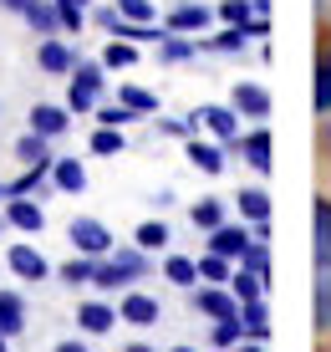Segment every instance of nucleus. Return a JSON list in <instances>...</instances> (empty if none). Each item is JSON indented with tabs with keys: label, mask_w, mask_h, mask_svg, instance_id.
<instances>
[{
	"label": "nucleus",
	"mask_w": 331,
	"mask_h": 352,
	"mask_svg": "<svg viewBox=\"0 0 331 352\" xmlns=\"http://www.w3.org/2000/svg\"><path fill=\"white\" fill-rule=\"evenodd\" d=\"M316 327L331 332V271L316 276Z\"/></svg>",
	"instance_id": "32"
},
{
	"label": "nucleus",
	"mask_w": 331,
	"mask_h": 352,
	"mask_svg": "<svg viewBox=\"0 0 331 352\" xmlns=\"http://www.w3.org/2000/svg\"><path fill=\"white\" fill-rule=\"evenodd\" d=\"M255 245V235H250V225H219V230H209V250L214 256H229L240 265V256Z\"/></svg>",
	"instance_id": "5"
},
{
	"label": "nucleus",
	"mask_w": 331,
	"mask_h": 352,
	"mask_svg": "<svg viewBox=\"0 0 331 352\" xmlns=\"http://www.w3.org/2000/svg\"><path fill=\"white\" fill-rule=\"evenodd\" d=\"M5 265H10V276H21V281H46V276H52V265H46V256L36 245H10Z\"/></svg>",
	"instance_id": "6"
},
{
	"label": "nucleus",
	"mask_w": 331,
	"mask_h": 352,
	"mask_svg": "<svg viewBox=\"0 0 331 352\" xmlns=\"http://www.w3.org/2000/svg\"><path fill=\"white\" fill-rule=\"evenodd\" d=\"M122 352H153L148 342H128V347H122Z\"/></svg>",
	"instance_id": "48"
},
{
	"label": "nucleus",
	"mask_w": 331,
	"mask_h": 352,
	"mask_svg": "<svg viewBox=\"0 0 331 352\" xmlns=\"http://www.w3.org/2000/svg\"><path fill=\"white\" fill-rule=\"evenodd\" d=\"M240 327H244V337H250V342H265V337H271V311H265V296L240 307Z\"/></svg>",
	"instance_id": "18"
},
{
	"label": "nucleus",
	"mask_w": 331,
	"mask_h": 352,
	"mask_svg": "<svg viewBox=\"0 0 331 352\" xmlns=\"http://www.w3.org/2000/svg\"><path fill=\"white\" fill-rule=\"evenodd\" d=\"M250 235L265 245V240H271V220H250Z\"/></svg>",
	"instance_id": "45"
},
{
	"label": "nucleus",
	"mask_w": 331,
	"mask_h": 352,
	"mask_svg": "<svg viewBox=\"0 0 331 352\" xmlns=\"http://www.w3.org/2000/svg\"><path fill=\"white\" fill-rule=\"evenodd\" d=\"M117 317L133 322V327H153V322H158V301L148 296V291H133V286H128V296L117 301Z\"/></svg>",
	"instance_id": "10"
},
{
	"label": "nucleus",
	"mask_w": 331,
	"mask_h": 352,
	"mask_svg": "<svg viewBox=\"0 0 331 352\" xmlns=\"http://www.w3.org/2000/svg\"><path fill=\"white\" fill-rule=\"evenodd\" d=\"M244 36H271V16H250L244 21Z\"/></svg>",
	"instance_id": "42"
},
{
	"label": "nucleus",
	"mask_w": 331,
	"mask_h": 352,
	"mask_svg": "<svg viewBox=\"0 0 331 352\" xmlns=\"http://www.w3.org/2000/svg\"><path fill=\"white\" fill-rule=\"evenodd\" d=\"M5 220L31 235V230H41V225H46V214H41V204H36L31 194H16V199H5Z\"/></svg>",
	"instance_id": "14"
},
{
	"label": "nucleus",
	"mask_w": 331,
	"mask_h": 352,
	"mask_svg": "<svg viewBox=\"0 0 331 352\" xmlns=\"http://www.w3.org/2000/svg\"><path fill=\"white\" fill-rule=\"evenodd\" d=\"M235 204H240L244 220H271V194H265V189H240Z\"/></svg>",
	"instance_id": "22"
},
{
	"label": "nucleus",
	"mask_w": 331,
	"mask_h": 352,
	"mask_svg": "<svg viewBox=\"0 0 331 352\" xmlns=\"http://www.w3.org/2000/svg\"><path fill=\"white\" fill-rule=\"evenodd\" d=\"M174 352H194V347H174Z\"/></svg>",
	"instance_id": "50"
},
{
	"label": "nucleus",
	"mask_w": 331,
	"mask_h": 352,
	"mask_svg": "<svg viewBox=\"0 0 331 352\" xmlns=\"http://www.w3.org/2000/svg\"><path fill=\"white\" fill-rule=\"evenodd\" d=\"M214 21V10L209 6H174V16H168V31H179V36H194V31H204Z\"/></svg>",
	"instance_id": "17"
},
{
	"label": "nucleus",
	"mask_w": 331,
	"mask_h": 352,
	"mask_svg": "<svg viewBox=\"0 0 331 352\" xmlns=\"http://www.w3.org/2000/svg\"><path fill=\"white\" fill-rule=\"evenodd\" d=\"M158 133H168V138H194L199 133V118H158Z\"/></svg>",
	"instance_id": "38"
},
{
	"label": "nucleus",
	"mask_w": 331,
	"mask_h": 352,
	"mask_svg": "<svg viewBox=\"0 0 331 352\" xmlns=\"http://www.w3.org/2000/svg\"><path fill=\"white\" fill-rule=\"evenodd\" d=\"M235 107H240V118L265 123V118H271V92L255 87V82H240V87H235Z\"/></svg>",
	"instance_id": "13"
},
{
	"label": "nucleus",
	"mask_w": 331,
	"mask_h": 352,
	"mask_svg": "<svg viewBox=\"0 0 331 352\" xmlns=\"http://www.w3.org/2000/svg\"><path fill=\"white\" fill-rule=\"evenodd\" d=\"M133 240H138V250H148V256H153V250L168 245V225L163 220H143L138 230H133Z\"/></svg>",
	"instance_id": "26"
},
{
	"label": "nucleus",
	"mask_w": 331,
	"mask_h": 352,
	"mask_svg": "<svg viewBox=\"0 0 331 352\" xmlns=\"http://www.w3.org/2000/svg\"><path fill=\"white\" fill-rule=\"evenodd\" d=\"M52 184L61 194H82V189H87V168H82V159H52Z\"/></svg>",
	"instance_id": "16"
},
{
	"label": "nucleus",
	"mask_w": 331,
	"mask_h": 352,
	"mask_svg": "<svg viewBox=\"0 0 331 352\" xmlns=\"http://www.w3.org/2000/svg\"><path fill=\"white\" fill-rule=\"evenodd\" d=\"M102 62H77V72H71V87H67V107H71V113H97V97H102Z\"/></svg>",
	"instance_id": "1"
},
{
	"label": "nucleus",
	"mask_w": 331,
	"mask_h": 352,
	"mask_svg": "<svg viewBox=\"0 0 331 352\" xmlns=\"http://www.w3.org/2000/svg\"><path fill=\"white\" fill-rule=\"evenodd\" d=\"M194 118H199V128L204 133H209V138H219V143H235L240 138V107L235 102H209V107H199V113H194Z\"/></svg>",
	"instance_id": "3"
},
{
	"label": "nucleus",
	"mask_w": 331,
	"mask_h": 352,
	"mask_svg": "<svg viewBox=\"0 0 331 352\" xmlns=\"http://www.w3.org/2000/svg\"><path fill=\"white\" fill-rule=\"evenodd\" d=\"M250 16H255V6H250V0H225V6L214 10V21H219V26H244Z\"/></svg>",
	"instance_id": "35"
},
{
	"label": "nucleus",
	"mask_w": 331,
	"mask_h": 352,
	"mask_svg": "<svg viewBox=\"0 0 331 352\" xmlns=\"http://www.w3.org/2000/svg\"><path fill=\"white\" fill-rule=\"evenodd\" d=\"M92 153L97 159H113V153H122V128H92Z\"/></svg>",
	"instance_id": "29"
},
{
	"label": "nucleus",
	"mask_w": 331,
	"mask_h": 352,
	"mask_svg": "<svg viewBox=\"0 0 331 352\" xmlns=\"http://www.w3.org/2000/svg\"><path fill=\"white\" fill-rule=\"evenodd\" d=\"M158 56H163V62H189L194 41H189V36H179V31H168L163 41H158Z\"/></svg>",
	"instance_id": "31"
},
{
	"label": "nucleus",
	"mask_w": 331,
	"mask_h": 352,
	"mask_svg": "<svg viewBox=\"0 0 331 352\" xmlns=\"http://www.w3.org/2000/svg\"><path fill=\"white\" fill-rule=\"evenodd\" d=\"M117 322H122L117 307H107V301H82V307H77V327H82L87 337H107Z\"/></svg>",
	"instance_id": "7"
},
{
	"label": "nucleus",
	"mask_w": 331,
	"mask_h": 352,
	"mask_svg": "<svg viewBox=\"0 0 331 352\" xmlns=\"http://www.w3.org/2000/svg\"><path fill=\"white\" fill-rule=\"evenodd\" d=\"M92 256H77V261H67V265H61V286H87L92 281Z\"/></svg>",
	"instance_id": "36"
},
{
	"label": "nucleus",
	"mask_w": 331,
	"mask_h": 352,
	"mask_svg": "<svg viewBox=\"0 0 331 352\" xmlns=\"http://www.w3.org/2000/svg\"><path fill=\"white\" fill-rule=\"evenodd\" d=\"M0 199H5V189H0Z\"/></svg>",
	"instance_id": "52"
},
{
	"label": "nucleus",
	"mask_w": 331,
	"mask_h": 352,
	"mask_svg": "<svg viewBox=\"0 0 331 352\" xmlns=\"http://www.w3.org/2000/svg\"><path fill=\"white\" fill-rule=\"evenodd\" d=\"M67 128H71V107H56V102H36L31 107V133H41V138H61Z\"/></svg>",
	"instance_id": "9"
},
{
	"label": "nucleus",
	"mask_w": 331,
	"mask_h": 352,
	"mask_svg": "<svg viewBox=\"0 0 331 352\" xmlns=\"http://www.w3.org/2000/svg\"><path fill=\"white\" fill-rule=\"evenodd\" d=\"M92 118H97L102 128H128L138 113H133V107H122V102H97V113H92Z\"/></svg>",
	"instance_id": "33"
},
{
	"label": "nucleus",
	"mask_w": 331,
	"mask_h": 352,
	"mask_svg": "<svg viewBox=\"0 0 331 352\" xmlns=\"http://www.w3.org/2000/svg\"><path fill=\"white\" fill-rule=\"evenodd\" d=\"M229 276H235V261H229V256H214V250H209V256H204V261H199V281H214V286H229Z\"/></svg>",
	"instance_id": "27"
},
{
	"label": "nucleus",
	"mask_w": 331,
	"mask_h": 352,
	"mask_svg": "<svg viewBox=\"0 0 331 352\" xmlns=\"http://www.w3.org/2000/svg\"><path fill=\"white\" fill-rule=\"evenodd\" d=\"M16 159L21 164H52V138H41V133H21L16 138Z\"/></svg>",
	"instance_id": "21"
},
{
	"label": "nucleus",
	"mask_w": 331,
	"mask_h": 352,
	"mask_svg": "<svg viewBox=\"0 0 331 352\" xmlns=\"http://www.w3.org/2000/svg\"><path fill=\"white\" fill-rule=\"evenodd\" d=\"M5 10H16V16H31V6H41V0H0Z\"/></svg>",
	"instance_id": "43"
},
{
	"label": "nucleus",
	"mask_w": 331,
	"mask_h": 352,
	"mask_svg": "<svg viewBox=\"0 0 331 352\" xmlns=\"http://www.w3.org/2000/svg\"><path fill=\"white\" fill-rule=\"evenodd\" d=\"M21 332H26V301H21V291H0V337Z\"/></svg>",
	"instance_id": "15"
},
{
	"label": "nucleus",
	"mask_w": 331,
	"mask_h": 352,
	"mask_svg": "<svg viewBox=\"0 0 331 352\" xmlns=\"http://www.w3.org/2000/svg\"><path fill=\"white\" fill-rule=\"evenodd\" d=\"M56 352H92L87 342H77V337H67V342H56Z\"/></svg>",
	"instance_id": "46"
},
{
	"label": "nucleus",
	"mask_w": 331,
	"mask_h": 352,
	"mask_svg": "<svg viewBox=\"0 0 331 352\" xmlns=\"http://www.w3.org/2000/svg\"><path fill=\"white\" fill-rule=\"evenodd\" d=\"M229 148H240L244 153V164L255 168V174H271V133L265 128H255V133H240Z\"/></svg>",
	"instance_id": "8"
},
{
	"label": "nucleus",
	"mask_w": 331,
	"mask_h": 352,
	"mask_svg": "<svg viewBox=\"0 0 331 352\" xmlns=\"http://www.w3.org/2000/svg\"><path fill=\"white\" fill-rule=\"evenodd\" d=\"M194 307H199L204 311V317H240V301H235V291H229V286H204L199 291V296H194Z\"/></svg>",
	"instance_id": "11"
},
{
	"label": "nucleus",
	"mask_w": 331,
	"mask_h": 352,
	"mask_svg": "<svg viewBox=\"0 0 331 352\" xmlns=\"http://www.w3.org/2000/svg\"><path fill=\"white\" fill-rule=\"evenodd\" d=\"M183 148H189V159L199 174H225V143H204V138H183Z\"/></svg>",
	"instance_id": "12"
},
{
	"label": "nucleus",
	"mask_w": 331,
	"mask_h": 352,
	"mask_svg": "<svg viewBox=\"0 0 331 352\" xmlns=\"http://www.w3.org/2000/svg\"><path fill=\"white\" fill-rule=\"evenodd\" d=\"M163 276H168L174 286H194V281H199V261H189V256H168V261H163Z\"/></svg>",
	"instance_id": "28"
},
{
	"label": "nucleus",
	"mask_w": 331,
	"mask_h": 352,
	"mask_svg": "<svg viewBox=\"0 0 331 352\" xmlns=\"http://www.w3.org/2000/svg\"><path fill=\"white\" fill-rule=\"evenodd\" d=\"M117 102H122V107H133L138 118H153V113H158V97H153L148 87H133V82L117 92Z\"/></svg>",
	"instance_id": "25"
},
{
	"label": "nucleus",
	"mask_w": 331,
	"mask_h": 352,
	"mask_svg": "<svg viewBox=\"0 0 331 352\" xmlns=\"http://www.w3.org/2000/svg\"><path fill=\"white\" fill-rule=\"evenodd\" d=\"M240 265H244V271H255V276H265V281H271V245H260V240H255V245H250V250L240 256Z\"/></svg>",
	"instance_id": "37"
},
{
	"label": "nucleus",
	"mask_w": 331,
	"mask_h": 352,
	"mask_svg": "<svg viewBox=\"0 0 331 352\" xmlns=\"http://www.w3.org/2000/svg\"><path fill=\"white\" fill-rule=\"evenodd\" d=\"M235 352H265V342H250V337H244V342H240Z\"/></svg>",
	"instance_id": "47"
},
{
	"label": "nucleus",
	"mask_w": 331,
	"mask_h": 352,
	"mask_svg": "<svg viewBox=\"0 0 331 352\" xmlns=\"http://www.w3.org/2000/svg\"><path fill=\"white\" fill-rule=\"evenodd\" d=\"M36 62H41L46 77H71V72H77V52H71L67 41H56V36H46V41L36 46Z\"/></svg>",
	"instance_id": "4"
},
{
	"label": "nucleus",
	"mask_w": 331,
	"mask_h": 352,
	"mask_svg": "<svg viewBox=\"0 0 331 352\" xmlns=\"http://www.w3.org/2000/svg\"><path fill=\"white\" fill-rule=\"evenodd\" d=\"M189 214H194V225H199V230H219V225H225V204H219V199H199Z\"/></svg>",
	"instance_id": "34"
},
{
	"label": "nucleus",
	"mask_w": 331,
	"mask_h": 352,
	"mask_svg": "<svg viewBox=\"0 0 331 352\" xmlns=\"http://www.w3.org/2000/svg\"><path fill=\"white\" fill-rule=\"evenodd\" d=\"M244 41H250L244 26H219V36H209L204 46H209V52H229V56H235V52H244Z\"/></svg>",
	"instance_id": "30"
},
{
	"label": "nucleus",
	"mask_w": 331,
	"mask_h": 352,
	"mask_svg": "<svg viewBox=\"0 0 331 352\" xmlns=\"http://www.w3.org/2000/svg\"><path fill=\"white\" fill-rule=\"evenodd\" d=\"M265 276H255V271H244V265H235V276H229V291H235V301L244 307V301H260L265 296Z\"/></svg>",
	"instance_id": "20"
},
{
	"label": "nucleus",
	"mask_w": 331,
	"mask_h": 352,
	"mask_svg": "<svg viewBox=\"0 0 331 352\" xmlns=\"http://www.w3.org/2000/svg\"><path fill=\"white\" fill-rule=\"evenodd\" d=\"M102 67H107V72L138 67V41H122V36H117V41H113V46H107V52H102Z\"/></svg>",
	"instance_id": "24"
},
{
	"label": "nucleus",
	"mask_w": 331,
	"mask_h": 352,
	"mask_svg": "<svg viewBox=\"0 0 331 352\" xmlns=\"http://www.w3.org/2000/svg\"><path fill=\"white\" fill-rule=\"evenodd\" d=\"M67 235H71V245H77V256H92V261H102V256H113V230H107L102 220H71L67 225Z\"/></svg>",
	"instance_id": "2"
},
{
	"label": "nucleus",
	"mask_w": 331,
	"mask_h": 352,
	"mask_svg": "<svg viewBox=\"0 0 331 352\" xmlns=\"http://www.w3.org/2000/svg\"><path fill=\"white\" fill-rule=\"evenodd\" d=\"M316 107L331 113V56L321 62V72H316Z\"/></svg>",
	"instance_id": "40"
},
{
	"label": "nucleus",
	"mask_w": 331,
	"mask_h": 352,
	"mask_svg": "<svg viewBox=\"0 0 331 352\" xmlns=\"http://www.w3.org/2000/svg\"><path fill=\"white\" fill-rule=\"evenodd\" d=\"M316 265L331 271V199H316Z\"/></svg>",
	"instance_id": "19"
},
{
	"label": "nucleus",
	"mask_w": 331,
	"mask_h": 352,
	"mask_svg": "<svg viewBox=\"0 0 331 352\" xmlns=\"http://www.w3.org/2000/svg\"><path fill=\"white\" fill-rule=\"evenodd\" d=\"M56 21H61V31H82V6H71V0H56Z\"/></svg>",
	"instance_id": "41"
},
{
	"label": "nucleus",
	"mask_w": 331,
	"mask_h": 352,
	"mask_svg": "<svg viewBox=\"0 0 331 352\" xmlns=\"http://www.w3.org/2000/svg\"><path fill=\"white\" fill-rule=\"evenodd\" d=\"M209 342H214V347H225V352H235V347L244 342V327H240V317H219V322L209 327Z\"/></svg>",
	"instance_id": "23"
},
{
	"label": "nucleus",
	"mask_w": 331,
	"mask_h": 352,
	"mask_svg": "<svg viewBox=\"0 0 331 352\" xmlns=\"http://www.w3.org/2000/svg\"><path fill=\"white\" fill-rule=\"evenodd\" d=\"M71 6H87V0H71Z\"/></svg>",
	"instance_id": "51"
},
{
	"label": "nucleus",
	"mask_w": 331,
	"mask_h": 352,
	"mask_svg": "<svg viewBox=\"0 0 331 352\" xmlns=\"http://www.w3.org/2000/svg\"><path fill=\"white\" fill-rule=\"evenodd\" d=\"M117 21H122V16H117V6H113V10H97V26H102V31H113Z\"/></svg>",
	"instance_id": "44"
},
{
	"label": "nucleus",
	"mask_w": 331,
	"mask_h": 352,
	"mask_svg": "<svg viewBox=\"0 0 331 352\" xmlns=\"http://www.w3.org/2000/svg\"><path fill=\"white\" fill-rule=\"evenodd\" d=\"M122 21H153V0H113Z\"/></svg>",
	"instance_id": "39"
},
{
	"label": "nucleus",
	"mask_w": 331,
	"mask_h": 352,
	"mask_svg": "<svg viewBox=\"0 0 331 352\" xmlns=\"http://www.w3.org/2000/svg\"><path fill=\"white\" fill-rule=\"evenodd\" d=\"M5 342H10V337H0V352H5Z\"/></svg>",
	"instance_id": "49"
}]
</instances>
